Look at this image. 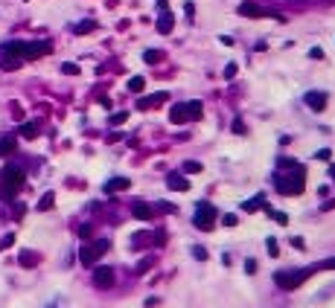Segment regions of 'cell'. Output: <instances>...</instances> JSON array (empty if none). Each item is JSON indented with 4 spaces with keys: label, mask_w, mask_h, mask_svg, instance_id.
<instances>
[{
    "label": "cell",
    "mask_w": 335,
    "mask_h": 308,
    "mask_svg": "<svg viewBox=\"0 0 335 308\" xmlns=\"http://www.w3.org/2000/svg\"><path fill=\"white\" fill-rule=\"evenodd\" d=\"M187 119H201V102H187Z\"/></svg>",
    "instance_id": "obj_18"
},
{
    "label": "cell",
    "mask_w": 335,
    "mask_h": 308,
    "mask_svg": "<svg viewBox=\"0 0 335 308\" xmlns=\"http://www.w3.org/2000/svg\"><path fill=\"white\" fill-rule=\"evenodd\" d=\"M143 87H146V79H143V76L128 79V90H131V93H143Z\"/></svg>",
    "instance_id": "obj_20"
},
{
    "label": "cell",
    "mask_w": 335,
    "mask_h": 308,
    "mask_svg": "<svg viewBox=\"0 0 335 308\" xmlns=\"http://www.w3.org/2000/svg\"><path fill=\"white\" fill-rule=\"evenodd\" d=\"M79 236H82V239H88V236H90V227H88V224H82V227H79Z\"/></svg>",
    "instance_id": "obj_36"
},
{
    "label": "cell",
    "mask_w": 335,
    "mask_h": 308,
    "mask_svg": "<svg viewBox=\"0 0 335 308\" xmlns=\"http://www.w3.org/2000/svg\"><path fill=\"white\" fill-rule=\"evenodd\" d=\"M53 201H55V195H53V192H44V198L38 201V210H50V207H53Z\"/></svg>",
    "instance_id": "obj_23"
},
{
    "label": "cell",
    "mask_w": 335,
    "mask_h": 308,
    "mask_svg": "<svg viewBox=\"0 0 335 308\" xmlns=\"http://www.w3.org/2000/svg\"><path fill=\"white\" fill-rule=\"evenodd\" d=\"M15 244V233H6L3 239H0V250H6V247H12Z\"/></svg>",
    "instance_id": "obj_28"
},
{
    "label": "cell",
    "mask_w": 335,
    "mask_h": 308,
    "mask_svg": "<svg viewBox=\"0 0 335 308\" xmlns=\"http://www.w3.org/2000/svg\"><path fill=\"white\" fill-rule=\"evenodd\" d=\"M239 15H245V17H268V15H274V12H268V9H263V6L245 0V3L239 6Z\"/></svg>",
    "instance_id": "obj_9"
},
{
    "label": "cell",
    "mask_w": 335,
    "mask_h": 308,
    "mask_svg": "<svg viewBox=\"0 0 335 308\" xmlns=\"http://www.w3.org/2000/svg\"><path fill=\"white\" fill-rule=\"evenodd\" d=\"M149 265H152V259H143V262L137 265V274H146V268H149Z\"/></svg>",
    "instance_id": "obj_34"
},
{
    "label": "cell",
    "mask_w": 335,
    "mask_h": 308,
    "mask_svg": "<svg viewBox=\"0 0 335 308\" xmlns=\"http://www.w3.org/2000/svg\"><path fill=\"white\" fill-rule=\"evenodd\" d=\"M333 3H335V0H333Z\"/></svg>",
    "instance_id": "obj_41"
},
{
    "label": "cell",
    "mask_w": 335,
    "mask_h": 308,
    "mask_svg": "<svg viewBox=\"0 0 335 308\" xmlns=\"http://www.w3.org/2000/svg\"><path fill=\"white\" fill-rule=\"evenodd\" d=\"M111 244H108V239H99V242H93V244H85L82 250H79V262L82 265H93L105 250H108Z\"/></svg>",
    "instance_id": "obj_5"
},
{
    "label": "cell",
    "mask_w": 335,
    "mask_h": 308,
    "mask_svg": "<svg viewBox=\"0 0 335 308\" xmlns=\"http://www.w3.org/2000/svg\"><path fill=\"white\" fill-rule=\"evenodd\" d=\"M61 73H64V76H79V64H70V61H67V64H61Z\"/></svg>",
    "instance_id": "obj_24"
},
{
    "label": "cell",
    "mask_w": 335,
    "mask_h": 308,
    "mask_svg": "<svg viewBox=\"0 0 335 308\" xmlns=\"http://www.w3.org/2000/svg\"><path fill=\"white\" fill-rule=\"evenodd\" d=\"M169 119H172L175 125H181V122H187V108H184V105H175V108L169 111Z\"/></svg>",
    "instance_id": "obj_16"
},
{
    "label": "cell",
    "mask_w": 335,
    "mask_h": 308,
    "mask_svg": "<svg viewBox=\"0 0 335 308\" xmlns=\"http://www.w3.org/2000/svg\"><path fill=\"white\" fill-rule=\"evenodd\" d=\"M303 102L312 108V111H324L327 108V93H318V90H309L306 96H303Z\"/></svg>",
    "instance_id": "obj_11"
},
{
    "label": "cell",
    "mask_w": 335,
    "mask_h": 308,
    "mask_svg": "<svg viewBox=\"0 0 335 308\" xmlns=\"http://www.w3.org/2000/svg\"><path fill=\"white\" fill-rule=\"evenodd\" d=\"M312 271L309 268H303V271H277V276H274V282L283 288V291H295L306 276H309Z\"/></svg>",
    "instance_id": "obj_3"
},
{
    "label": "cell",
    "mask_w": 335,
    "mask_h": 308,
    "mask_svg": "<svg viewBox=\"0 0 335 308\" xmlns=\"http://www.w3.org/2000/svg\"><path fill=\"white\" fill-rule=\"evenodd\" d=\"M93 29H96L93 20H82V23H76V35H85V32H93Z\"/></svg>",
    "instance_id": "obj_22"
},
{
    "label": "cell",
    "mask_w": 335,
    "mask_h": 308,
    "mask_svg": "<svg viewBox=\"0 0 335 308\" xmlns=\"http://www.w3.org/2000/svg\"><path fill=\"white\" fill-rule=\"evenodd\" d=\"M172 26H175V15H172V12H160V15H158V32H160V35H169Z\"/></svg>",
    "instance_id": "obj_13"
},
{
    "label": "cell",
    "mask_w": 335,
    "mask_h": 308,
    "mask_svg": "<svg viewBox=\"0 0 335 308\" xmlns=\"http://www.w3.org/2000/svg\"><path fill=\"white\" fill-rule=\"evenodd\" d=\"M20 265H26V268H29V265H38V256H35V253H20Z\"/></svg>",
    "instance_id": "obj_27"
},
{
    "label": "cell",
    "mask_w": 335,
    "mask_h": 308,
    "mask_svg": "<svg viewBox=\"0 0 335 308\" xmlns=\"http://www.w3.org/2000/svg\"><path fill=\"white\" fill-rule=\"evenodd\" d=\"M169 99V93H155V96H140L137 99V108L140 111H152L155 105H160V102H166Z\"/></svg>",
    "instance_id": "obj_10"
},
{
    "label": "cell",
    "mask_w": 335,
    "mask_h": 308,
    "mask_svg": "<svg viewBox=\"0 0 335 308\" xmlns=\"http://www.w3.org/2000/svg\"><path fill=\"white\" fill-rule=\"evenodd\" d=\"M20 186H23V169H20V166H6V169H3V192L12 195V192H18Z\"/></svg>",
    "instance_id": "obj_4"
},
{
    "label": "cell",
    "mask_w": 335,
    "mask_h": 308,
    "mask_svg": "<svg viewBox=\"0 0 335 308\" xmlns=\"http://www.w3.org/2000/svg\"><path fill=\"white\" fill-rule=\"evenodd\" d=\"M20 137L35 140V137H38V125H35V122H23V125H20Z\"/></svg>",
    "instance_id": "obj_19"
},
{
    "label": "cell",
    "mask_w": 335,
    "mask_h": 308,
    "mask_svg": "<svg viewBox=\"0 0 335 308\" xmlns=\"http://www.w3.org/2000/svg\"><path fill=\"white\" fill-rule=\"evenodd\" d=\"M128 119V113L125 111H117V113H111V125H123Z\"/></svg>",
    "instance_id": "obj_25"
},
{
    "label": "cell",
    "mask_w": 335,
    "mask_h": 308,
    "mask_svg": "<svg viewBox=\"0 0 335 308\" xmlns=\"http://www.w3.org/2000/svg\"><path fill=\"white\" fill-rule=\"evenodd\" d=\"M50 52V44L41 41V44H23V61H32L38 55H47Z\"/></svg>",
    "instance_id": "obj_8"
},
{
    "label": "cell",
    "mask_w": 335,
    "mask_h": 308,
    "mask_svg": "<svg viewBox=\"0 0 335 308\" xmlns=\"http://www.w3.org/2000/svg\"><path fill=\"white\" fill-rule=\"evenodd\" d=\"M160 3H166V0H160Z\"/></svg>",
    "instance_id": "obj_40"
},
{
    "label": "cell",
    "mask_w": 335,
    "mask_h": 308,
    "mask_svg": "<svg viewBox=\"0 0 335 308\" xmlns=\"http://www.w3.org/2000/svg\"><path fill=\"white\" fill-rule=\"evenodd\" d=\"M166 186H169V189H178V192H187V189H190V180L181 178V175H169V178H166Z\"/></svg>",
    "instance_id": "obj_15"
},
{
    "label": "cell",
    "mask_w": 335,
    "mask_h": 308,
    "mask_svg": "<svg viewBox=\"0 0 335 308\" xmlns=\"http://www.w3.org/2000/svg\"><path fill=\"white\" fill-rule=\"evenodd\" d=\"M15 148H18L15 137H3V140H0V157H6V154H15Z\"/></svg>",
    "instance_id": "obj_17"
},
{
    "label": "cell",
    "mask_w": 335,
    "mask_h": 308,
    "mask_svg": "<svg viewBox=\"0 0 335 308\" xmlns=\"http://www.w3.org/2000/svg\"><path fill=\"white\" fill-rule=\"evenodd\" d=\"M265 247H268V256H277V253H280V250H277V242H274V239H268V244H265Z\"/></svg>",
    "instance_id": "obj_29"
},
{
    "label": "cell",
    "mask_w": 335,
    "mask_h": 308,
    "mask_svg": "<svg viewBox=\"0 0 335 308\" xmlns=\"http://www.w3.org/2000/svg\"><path fill=\"white\" fill-rule=\"evenodd\" d=\"M245 271H248V274H257V262H254V259H248V262H245Z\"/></svg>",
    "instance_id": "obj_35"
},
{
    "label": "cell",
    "mask_w": 335,
    "mask_h": 308,
    "mask_svg": "<svg viewBox=\"0 0 335 308\" xmlns=\"http://www.w3.org/2000/svg\"><path fill=\"white\" fill-rule=\"evenodd\" d=\"M233 131H236V134H245V122H242V119H233Z\"/></svg>",
    "instance_id": "obj_31"
},
{
    "label": "cell",
    "mask_w": 335,
    "mask_h": 308,
    "mask_svg": "<svg viewBox=\"0 0 335 308\" xmlns=\"http://www.w3.org/2000/svg\"><path fill=\"white\" fill-rule=\"evenodd\" d=\"M263 207V195H257V198H251V201H242V210L245 212H257Z\"/></svg>",
    "instance_id": "obj_21"
},
{
    "label": "cell",
    "mask_w": 335,
    "mask_h": 308,
    "mask_svg": "<svg viewBox=\"0 0 335 308\" xmlns=\"http://www.w3.org/2000/svg\"><path fill=\"white\" fill-rule=\"evenodd\" d=\"M213 224H216L213 204H198V210H195V227L198 230H213Z\"/></svg>",
    "instance_id": "obj_6"
},
{
    "label": "cell",
    "mask_w": 335,
    "mask_h": 308,
    "mask_svg": "<svg viewBox=\"0 0 335 308\" xmlns=\"http://www.w3.org/2000/svg\"><path fill=\"white\" fill-rule=\"evenodd\" d=\"M128 186H131L128 178H111L102 189H105V195H114V192H123V189H128Z\"/></svg>",
    "instance_id": "obj_14"
},
{
    "label": "cell",
    "mask_w": 335,
    "mask_h": 308,
    "mask_svg": "<svg viewBox=\"0 0 335 308\" xmlns=\"http://www.w3.org/2000/svg\"><path fill=\"white\" fill-rule=\"evenodd\" d=\"M93 285H96V288H111V285H114V271L105 268V265H99V268L93 271Z\"/></svg>",
    "instance_id": "obj_7"
},
{
    "label": "cell",
    "mask_w": 335,
    "mask_h": 308,
    "mask_svg": "<svg viewBox=\"0 0 335 308\" xmlns=\"http://www.w3.org/2000/svg\"><path fill=\"white\" fill-rule=\"evenodd\" d=\"M184 172H190V175H198V172H201V163H195V160H187V163H184Z\"/></svg>",
    "instance_id": "obj_26"
},
{
    "label": "cell",
    "mask_w": 335,
    "mask_h": 308,
    "mask_svg": "<svg viewBox=\"0 0 335 308\" xmlns=\"http://www.w3.org/2000/svg\"><path fill=\"white\" fill-rule=\"evenodd\" d=\"M12 116H15V119H23V111H20V105H12Z\"/></svg>",
    "instance_id": "obj_33"
},
{
    "label": "cell",
    "mask_w": 335,
    "mask_h": 308,
    "mask_svg": "<svg viewBox=\"0 0 335 308\" xmlns=\"http://www.w3.org/2000/svg\"><path fill=\"white\" fill-rule=\"evenodd\" d=\"M23 44L26 41H6V44H0V70H18L23 64Z\"/></svg>",
    "instance_id": "obj_1"
},
{
    "label": "cell",
    "mask_w": 335,
    "mask_h": 308,
    "mask_svg": "<svg viewBox=\"0 0 335 308\" xmlns=\"http://www.w3.org/2000/svg\"><path fill=\"white\" fill-rule=\"evenodd\" d=\"M236 224V215H225V227H233Z\"/></svg>",
    "instance_id": "obj_38"
},
{
    "label": "cell",
    "mask_w": 335,
    "mask_h": 308,
    "mask_svg": "<svg viewBox=\"0 0 335 308\" xmlns=\"http://www.w3.org/2000/svg\"><path fill=\"white\" fill-rule=\"evenodd\" d=\"M131 215H134V218H140V221H152L155 210H152L146 201H134V204H131Z\"/></svg>",
    "instance_id": "obj_12"
},
{
    "label": "cell",
    "mask_w": 335,
    "mask_h": 308,
    "mask_svg": "<svg viewBox=\"0 0 335 308\" xmlns=\"http://www.w3.org/2000/svg\"><path fill=\"white\" fill-rule=\"evenodd\" d=\"M233 73H236V64H228V67H225V76H228V79H230V76H233Z\"/></svg>",
    "instance_id": "obj_37"
},
{
    "label": "cell",
    "mask_w": 335,
    "mask_h": 308,
    "mask_svg": "<svg viewBox=\"0 0 335 308\" xmlns=\"http://www.w3.org/2000/svg\"><path fill=\"white\" fill-rule=\"evenodd\" d=\"M315 157H318V160H330V157H333V151H330V148H321Z\"/></svg>",
    "instance_id": "obj_32"
},
{
    "label": "cell",
    "mask_w": 335,
    "mask_h": 308,
    "mask_svg": "<svg viewBox=\"0 0 335 308\" xmlns=\"http://www.w3.org/2000/svg\"><path fill=\"white\" fill-rule=\"evenodd\" d=\"M330 178L335 180V166H330Z\"/></svg>",
    "instance_id": "obj_39"
},
{
    "label": "cell",
    "mask_w": 335,
    "mask_h": 308,
    "mask_svg": "<svg viewBox=\"0 0 335 308\" xmlns=\"http://www.w3.org/2000/svg\"><path fill=\"white\" fill-rule=\"evenodd\" d=\"M158 58H160V52H152V49H146V61H149V64H155Z\"/></svg>",
    "instance_id": "obj_30"
},
{
    "label": "cell",
    "mask_w": 335,
    "mask_h": 308,
    "mask_svg": "<svg viewBox=\"0 0 335 308\" xmlns=\"http://www.w3.org/2000/svg\"><path fill=\"white\" fill-rule=\"evenodd\" d=\"M274 186H277V192H283V195H298V192H303V186H306L303 169L295 166L292 175H277V178H274Z\"/></svg>",
    "instance_id": "obj_2"
}]
</instances>
